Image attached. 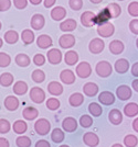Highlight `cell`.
<instances>
[{"label":"cell","mask_w":138,"mask_h":147,"mask_svg":"<svg viewBox=\"0 0 138 147\" xmlns=\"http://www.w3.org/2000/svg\"><path fill=\"white\" fill-rule=\"evenodd\" d=\"M80 124H81L82 127H84V129H87L89 126H92V124H93V119L91 115H87V114H83L80 119Z\"/></svg>","instance_id":"cell-42"},{"label":"cell","mask_w":138,"mask_h":147,"mask_svg":"<svg viewBox=\"0 0 138 147\" xmlns=\"http://www.w3.org/2000/svg\"><path fill=\"white\" fill-rule=\"evenodd\" d=\"M88 112L93 115V117H100L102 115V112H103V109L98 103H95V102H92L88 105Z\"/></svg>","instance_id":"cell-37"},{"label":"cell","mask_w":138,"mask_h":147,"mask_svg":"<svg viewBox=\"0 0 138 147\" xmlns=\"http://www.w3.org/2000/svg\"><path fill=\"white\" fill-rule=\"evenodd\" d=\"M136 46H137V49H138V38L136 40Z\"/></svg>","instance_id":"cell-61"},{"label":"cell","mask_w":138,"mask_h":147,"mask_svg":"<svg viewBox=\"0 0 138 147\" xmlns=\"http://www.w3.org/2000/svg\"><path fill=\"white\" fill-rule=\"evenodd\" d=\"M125 49L123 42H120L118 40H114L109 43V51L111 53L114 54V55H118V54H122L123 51Z\"/></svg>","instance_id":"cell-23"},{"label":"cell","mask_w":138,"mask_h":147,"mask_svg":"<svg viewBox=\"0 0 138 147\" xmlns=\"http://www.w3.org/2000/svg\"><path fill=\"white\" fill-rule=\"evenodd\" d=\"M105 47V43L102 38H93L91 42H89V45H88V49L92 54H100L103 52V49Z\"/></svg>","instance_id":"cell-4"},{"label":"cell","mask_w":138,"mask_h":147,"mask_svg":"<svg viewBox=\"0 0 138 147\" xmlns=\"http://www.w3.org/2000/svg\"><path fill=\"white\" fill-rule=\"evenodd\" d=\"M14 61L17 63V65L20 66V67H27L30 65V57L27 55V54H23V53H20L16 56L14 58Z\"/></svg>","instance_id":"cell-31"},{"label":"cell","mask_w":138,"mask_h":147,"mask_svg":"<svg viewBox=\"0 0 138 147\" xmlns=\"http://www.w3.org/2000/svg\"><path fill=\"white\" fill-rule=\"evenodd\" d=\"M59 44L62 49H71L75 45V36L72 34H64L59 38Z\"/></svg>","instance_id":"cell-11"},{"label":"cell","mask_w":138,"mask_h":147,"mask_svg":"<svg viewBox=\"0 0 138 147\" xmlns=\"http://www.w3.org/2000/svg\"><path fill=\"white\" fill-rule=\"evenodd\" d=\"M11 7V1L10 0H0V11H7Z\"/></svg>","instance_id":"cell-50"},{"label":"cell","mask_w":138,"mask_h":147,"mask_svg":"<svg viewBox=\"0 0 138 147\" xmlns=\"http://www.w3.org/2000/svg\"><path fill=\"white\" fill-rule=\"evenodd\" d=\"M11 129V125L8 120H5V119H1L0 120V134H6L8 133Z\"/></svg>","instance_id":"cell-45"},{"label":"cell","mask_w":138,"mask_h":147,"mask_svg":"<svg viewBox=\"0 0 138 147\" xmlns=\"http://www.w3.org/2000/svg\"><path fill=\"white\" fill-rule=\"evenodd\" d=\"M28 91V85L25 84V81H17L14 85H13V92L16 93V94H18V96H22V94H25V92Z\"/></svg>","instance_id":"cell-32"},{"label":"cell","mask_w":138,"mask_h":147,"mask_svg":"<svg viewBox=\"0 0 138 147\" xmlns=\"http://www.w3.org/2000/svg\"><path fill=\"white\" fill-rule=\"evenodd\" d=\"M83 92L87 97H94L98 92V86L94 82H87L83 86Z\"/></svg>","instance_id":"cell-21"},{"label":"cell","mask_w":138,"mask_h":147,"mask_svg":"<svg viewBox=\"0 0 138 147\" xmlns=\"http://www.w3.org/2000/svg\"><path fill=\"white\" fill-rule=\"evenodd\" d=\"M76 26H77V23L74 19H66L60 24V29L63 32H71V31L75 30Z\"/></svg>","instance_id":"cell-27"},{"label":"cell","mask_w":138,"mask_h":147,"mask_svg":"<svg viewBox=\"0 0 138 147\" xmlns=\"http://www.w3.org/2000/svg\"><path fill=\"white\" fill-rule=\"evenodd\" d=\"M55 1L57 0H44V7L45 8H51V7L55 3Z\"/></svg>","instance_id":"cell-55"},{"label":"cell","mask_w":138,"mask_h":147,"mask_svg":"<svg viewBox=\"0 0 138 147\" xmlns=\"http://www.w3.org/2000/svg\"><path fill=\"white\" fill-rule=\"evenodd\" d=\"M92 3H95V5H97V3H100V2H102L103 0H89Z\"/></svg>","instance_id":"cell-59"},{"label":"cell","mask_w":138,"mask_h":147,"mask_svg":"<svg viewBox=\"0 0 138 147\" xmlns=\"http://www.w3.org/2000/svg\"><path fill=\"white\" fill-rule=\"evenodd\" d=\"M10 63H11V57L5 52H1L0 53V67H7L10 65Z\"/></svg>","instance_id":"cell-44"},{"label":"cell","mask_w":138,"mask_h":147,"mask_svg":"<svg viewBox=\"0 0 138 147\" xmlns=\"http://www.w3.org/2000/svg\"><path fill=\"white\" fill-rule=\"evenodd\" d=\"M108 120L114 125H119L123 122V114L118 109H113L108 113Z\"/></svg>","instance_id":"cell-18"},{"label":"cell","mask_w":138,"mask_h":147,"mask_svg":"<svg viewBox=\"0 0 138 147\" xmlns=\"http://www.w3.org/2000/svg\"><path fill=\"white\" fill-rule=\"evenodd\" d=\"M116 96L119 100L126 101V100L132 98V89L127 85H120L116 89Z\"/></svg>","instance_id":"cell-8"},{"label":"cell","mask_w":138,"mask_h":147,"mask_svg":"<svg viewBox=\"0 0 138 147\" xmlns=\"http://www.w3.org/2000/svg\"><path fill=\"white\" fill-rule=\"evenodd\" d=\"M75 71L80 78H88L92 74V67L87 61H82L76 66Z\"/></svg>","instance_id":"cell-3"},{"label":"cell","mask_w":138,"mask_h":147,"mask_svg":"<svg viewBox=\"0 0 138 147\" xmlns=\"http://www.w3.org/2000/svg\"><path fill=\"white\" fill-rule=\"evenodd\" d=\"M132 75L135 77H138V61L135 63L132 67Z\"/></svg>","instance_id":"cell-53"},{"label":"cell","mask_w":138,"mask_h":147,"mask_svg":"<svg viewBox=\"0 0 138 147\" xmlns=\"http://www.w3.org/2000/svg\"><path fill=\"white\" fill-rule=\"evenodd\" d=\"M77 125H79V124H77V121H76L74 117H65L62 122L63 129H64L65 132H68V133H72V132H74V131L77 129Z\"/></svg>","instance_id":"cell-12"},{"label":"cell","mask_w":138,"mask_h":147,"mask_svg":"<svg viewBox=\"0 0 138 147\" xmlns=\"http://www.w3.org/2000/svg\"><path fill=\"white\" fill-rule=\"evenodd\" d=\"M33 63L37 65V66H42L45 63V57L42 54H36L33 57Z\"/></svg>","instance_id":"cell-48"},{"label":"cell","mask_w":138,"mask_h":147,"mask_svg":"<svg viewBox=\"0 0 138 147\" xmlns=\"http://www.w3.org/2000/svg\"><path fill=\"white\" fill-rule=\"evenodd\" d=\"M98 101L104 105H111L115 102V96L109 91H103L98 96Z\"/></svg>","instance_id":"cell-17"},{"label":"cell","mask_w":138,"mask_h":147,"mask_svg":"<svg viewBox=\"0 0 138 147\" xmlns=\"http://www.w3.org/2000/svg\"><path fill=\"white\" fill-rule=\"evenodd\" d=\"M111 18H112V16H111V13H109V11H108V9H107V7H106L105 9H103V10L95 17V23L100 26V25L105 24L107 22H109V19Z\"/></svg>","instance_id":"cell-14"},{"label":"cell","mask_w":138,"mask_h":147,"mask_svg":"<svg viewBox=\"0 0 138 147\" xmlns=\"http://www.w3.org/2000/svg\"><path fill=\"white\" fill-rule=\"evenodd\" d=\"M84 102V96L80 93V92H75V93H72L69 98V103L70 105L74 107V108H77L82 105Z\"/></svg>","instance_id":"cell-20"},{"label":"cell","mask_w":138,"mask_h":147,"mask_svg":"<svg viewBox=\"0 0 138 147\" xmlns=\"http://www.w3.org/2000/svg\"><path fill=\"white\" fill-rule=\"evenodd\" d=\"M60 79L62 80L63 84H66V85H72L75 82V75L72 70L70 69H64L60 74Z\"/></svg>","instance_id":"cell-16"},{"label":"cell","mask_w":138,"mask_h":147,"mask_svg":"<svg viewBox=\"0 0 138 147\" xmlns=\"http://www.w3.org/2000/svg\"><path fill=\"white\" fill-rule=\"evenodd\" d=\"M64 61L70 66H74L76 63L79 61V54L75 51H69L64 56Z\"/></svg>","instance_id":"cell-29"},{"label":"cell","mask_w":138,"mask_h":147,"mask_svg":"<svg viewBox=\"0 0 138 147\" xmlns=\"http://www.w3.org/2000/svg\"><path fill=\"white\" fill-rule=\"evenodd\" d=\"M19 100L17 97L14 96H8L5 101H3V105L7 110L9 111H16L18 108H19Z\"/></svg>","instance_id":"cell-15"},{"label":"cell","mask_w":138,"mask_h":147,"mask_svg":"<svg viewBox=\"0 0 138 147\" xmlns=\"http://www.w3.org/2000/svg\"><path fill=\"white\" fill-rule=\"evenodd\" d=\"M3 37H5V41H6L8 44H14V43H17L18 40H19V34H18L16 31L9 30L5 33Z\"/></svg>","instance_id":"cell-33"},{"label":"cell","mask_w":138,"mask_h":147,"mask_svg":"<svg viewBox=\"0 0 138 147\" xmlns=\"http://www.w3.org/2000/svg\"><path fill=\"white\" fill-rule=\"evenodd\" d=\"M46 108L51 111H55L60 108V101L57 98H49L46 101Z\"/></svg>","instance_id":"cell-43"},{"label":"cell","mask_w":138,"mask_h":147,"mask_svg":"<svg viewBox=\"0 0 138 147\" xmlns=\"http://www.w3.org/2000/svg\"><path fill=\"white\" fill-rule=\"evenodd\" d=\"M30 98L34 103H42L45 100V93L39 87H33L30 90Z\"/></svg>","instance_id":"cell-6"},{"label":"cell","mask_w":138,"mask_h":147,"mask_svg":"<svg viewBox=\"0 0 138 147\" xmlns=\"http://www.w3.org/2000/svg\"><path fill=\"white\" fill-rule=\"evenodd\" d=\"M31 77H32V80H33L34 82L41 84V82H43L44 79H45V74H44V71H42L41 69H36V70H33Z\"/></svg>","instance_id":"cell-39"},{"label":"cell","mask_w":138,"mask_h":147,"mask_svg":"<svg viewBox=\"0 0 138 147\" xmlns=\"http://www.w3.org/2000/svg\"><path fill=\"white\" fill-rule=\"evenodd\" d=\"M133 129H134L135 132H137L138 133V117L137 119H135L134 122H133Z\"/></svg>","instance_id":"cell-57"},{"label":"cell","mask_w":138,"mask_h":147,"mask_svg":"<svg viewBox=\"0 0 138 147\" xmlns=\"http://www.w3.org/2000/svg\"><path fill=\"white\" fill-rule=\"evenodd\" d=\"M112 147H124L123 145H120V144H114Z\"/></svg>","instance_id":"cell-60"},{"label":"cell","mask_w":138,"mask_h":147,"mask_svg":"<svg viewBox=\"0 0 138 147\" xmlns=\"http://www.w3.org/2000/svg\"><path fill=\"white\" fill-rule=\"evenodd\" d=\"M31 140L30 137L28 136H19L17 140H16V145L18 147H30L31 146Z\"/></svg>","instance_id":"cell-41"},{"label":"cell","mask_w":138,"mask_h":147,"mask_svg":"<svg viewBox=\"0 0 138 147\" xmlns=\"http://www.w3.org/2000/svg\"><path fill=\"white\" fill-rule=\"evenodd\" d=\"M48 91L52 96H60L63 93V86L57 81H51L48 85Z\"/></svg>","instance_id":"cell-22"},{"label":"cell","mask_w":138,"mask_h":147,"mask_svg":"<svg viewBox=\"0 0 138 147\" xmlns=\"http://www.w3.org/2000/svg\"><path fill=\"white\" fill-rule=\"evenodd\" d=\"M64 137H65V135L63 133V131L61 129H54L52 131V133H51V140L54 142V143H62L64 141Z\"/></svg>","instance_id":"cell-36"},{"label":"cell","mask_w":138,"mask_h":147,"mask_svg":"<svg viewBox=\"0 0 138 147\" xmlns=\"http://www.w3.org/2000/svg\"><path fill=\"white\" fill-rule=\"evenodd\" d=\"M51 129V123L46 119H39L34 123V131L39 135H46Z\"/></svg>","instance_id":"cell-2"},{"label":"cell","mask_w":138,"mask_h":147,"mask_svg":"<svg viewBox=\"0 0 138 147\" xmlns=\"http://www.w3.org/2000/svg\"><path fill=\"white\" fill-rule=\"evenodd\" d=\"M127 11H128V13H129L132 17H138V2L137 1L130 2V3L128 5Z\"/></svg>","instance_id":"cell-46"},{"label":"cell","mask_w":138,"mask_h":147,"mask_svg":"<svg viewBox=\"0 0 138 147\" xmlns=\"http://www.w3.org/2000/svg\"><path fill=\"white\" fill-rule=\"evenodd\" d=\"M36 147H51V145L48 141H45V140H40V141L37 142Z\"/></svg>","instance_id":"cell-52"},{"label":"cell","mask_w":138,"mask_h":147,"mask_svg":"<svg viewBox=\"0 0 138 147\" xmlns=\"http://www.w3.org/2000/svg\"><path fill=\"white\" fill-rule=\"evenodd\" d=\"M115 32V28L114 24L111 22H107L105 24H102L100 26H97V33L98 35L102 37H109L112 36Z\"/></svg>","instance_id":"cell-5"},{"label":"cell","mask_w":138,"mask_h":147,"mask_svg":"<svg viewBox=\"0 0 138 147\" xmlns=\"http://www.w3.org/2000/svg\"><path fill=\"white\" fill-rule=\"evenodd\" d=\"M132 87H133V89H134L135 91L138 92V79L133 80V82H132Z\"/></svg>","instance_id":"cell-56"},{"label":"cell","mask_w":138,"mask_h":147,"mask_svg":"<svg viewBox=\"0 0 138 147\" xmlns=\"http://www.w3.org/2000/svg\"><path fill=\"white\" fill-rule=\"evenodd\" d=\"M12 129L14 133H17V134H23L27 132V129H28V125H27V123L25 121H22V120H17L16 122L13 123L12 125Z\"/></svg>","instance_id":"cell-30"},{"label":"cell","mask_w":138,"mask_h":147,"mask_svg":"<svg viewBox=\"0 0 138 147\" xmlns=\"http://www.w3.org/2000/svg\"><path fill=\"white\" fill-rule=\"evenodd\" d=\"M83 142L88 147H96L100 144V137L94 132H87L83 136Z\"/></svg>","instance_id":"cell-9"},{"label":"cell","mask_w":138,"mask_h":147,"mask_svg":"<svg viewBox=\"0 0 138 147\" xmlns=\"http://www.w3.org/2000/svg\"><path fill=\"white\" fill-rule=\"evenodd\" d=\"M66 17V10L63 7H55L51 10V18L55 21H61Z\"/></svg>","instance_id":"cell-19"},{"label":"cell","mask_w":138,"mask_h":147,"mask_svg":"<svg viewBox=\"0 0 138 147\" xmlns=\"http://www.w3.org/2000/svg\"><path fill=\"white\" fill-rule=\"evenodd\" d=\"M13 5L17 9H25L28 5V0H13Z\"/></svg>","instance_id":"cell-51"},{"label":"cell","mask_w":138,"mask_h":147,"mask_svg":"<svg viewBox=\"0 0 138 147\" xmlns=\"http://www.w3.org/2000/svg\"><path fill=\"white\" fill-rule=\"evenodd\" d=\"M119 1H124V0H119Z\"/></svg>","instance_id":"cell-63"},{"label":"cell","mask_w":138,"mask_h":147,"mask_svg":"<svg viewBox=\"0 0 138 147\" xmlns=\"http://www.w3.org/2000/svg\"><path fill=\"white\" fill-rule=\"evenodd\" d=\"M30 2H31L32 5H34V6H37V5H40L41 2H42V0H29Z\"/></svg>","instance_id":"cell-58"},{"label":"cell","mask_w":138,"mask_h":147,"mask_svg":"<svg viewBox=\"0 0 138 147\" xmlns=\"http://www.w3.org/2000/svg\"><path fill=\"white\" fill-rule=\"evenodd\" d=\"M138 144V138L133 134H128L124 138V145L126 147H136Z\"/></svg>","instance_id":"cell-40"},{"label":"cell","mask_w":138,"mask_h":147,"mask_svg":"<svg viewBox=\"0 0 138 147\" xmlns=\"http://www.w3.org/2000/svg\"><path fill=\"white\" fill-rule=\"evenodd\" d=\"M95 71L96 74L102 77V78H106L108 76H111V74L113 73V67L111 65V63L106 61H100L96 64L95 66Z\"/></svg>","instance_id":"cell-1"},{"label":"cell","mask_w":138,"mask_h":147,"mask_svg":"<svg viewBox=\"0 0 138 147\" xmlns=\"http://www.w3.org/2000/svg\"><path fill=\"white\" fill-rule=\"evenodd\" d=\"M60 147H70V146H68V145H61Z\"/></svg>","instance_id":"cell-62"},{"label":"cell","mask_w":138,"mask_h":147,"mask_svg":"<svg viewBox=\"0 0 138 147\" xmlns=\"http://www.w3.org/2000/svg\"><path fill=\"white\" fill-rule=\"evenodd\" d=\"M115 70L118 74H125L129 68V61L125 58H119L115 63Z\"/></svg>","instance_id":"cell-26"},{"label":"cell","mask_w":138,"mask_h":147,"mask_svg":"<svg viewBox=\"0 0 138 147\" xmlns=\"http://www.w3.org/2000/svg\"><path fill=\"white\" fill-rule=\"evenodd\" d=\"M46 57L48 61L52 65H57L62 61V53L57 49H51L48 53H46Z\"/></svg>","instance_id":"cell-10"},{"label":"cell","mask_w":138,"mask_h":147,"mask_svg":"<svg viewBox=\"0 0 138 147\" xmlns=\"http://www.w3.org/2000/svg\"><path fill=\"white\" fill-rule=\"evenodd\" d=\"M107 9H108V11L111 13V16H112V18H118L119 16H120V13H122V8L119 7V5L117 3H109L108 6H107Z\"/></svg>","instance_id":"cell-38"},{"label":"cell","mask_w":138,"mask_h":147,"mask_svg":"<svg viewBox=\"0 0 138 147\" xmlns=\"http://www.w3.org/2000/svg\"><path fill=\"white\" fill-rule=\"evenodd\" d=\"M9 146H10V144H9L8 140L1 137V138H0V147H9Z\"/></svg>","instance_id":"cell-54"},{"label":"cell","mask_w":138,"mask_h":147,"mask_svg":"<svg viewBox=\"0 0 138 147\" xmlns=\"http://www.w3.org/2000/svg\"><path fill=\"white\" fill-rule=\"evenodd\" d=\"M22 115H23L25 120L32 121V120L38 117L39 111L36 108H33V107H27V108H25V110L22 111Z\"/></svg>","instance_id":"cell-28"},{"label":"cell","mask_w":138,"mask_h":147,"mask_svg":"<svg viewBox=\"0 0 138 147\" xmlns=\"http://www.w3.org/2000/svg\"><path fill=\"white\" fill-rule=\"evenodd\" d=\"M124 114L128 117H134L138 114V104L135 102H129L124 107Z\"/></svg>","instance_id":"cell-25"},{"label":"cell","mask_w":138,"mask_h":147,"mask_svg":"<svg viewBox=\"0 0 138 147\" xmlns=\"http://www.w3.org/2000/svg\"><path fill=\"white\" fill-rule=\"evenodd\" d=\"M95 17H96V14L94 12H92V11H85L81 16L82 25L85 26V28H92V26L96 25V23H95Z\"/></svg>","instance_id":"cell-7"},{"label":"cell","mask_w":138,"mask_h":147,"mask_svg":"<svg viewBox=\"0 0 138 147\" xmlns=\"http://www.w3.org/2000/svg\"><path fill=\"white\" fill-rule=\"evenodd\" d=\"M13 76L10 73H5V74H1L0 76V85L2 87H9L11 86L13 84Z\"/></svg>","instance_id":"cell-35"},{"label":"cell","mask_w":138,"mask_h":147,"mask_svg":"<svg viewBox=\"0 0 138 147\" xmlns=\"http://www.w3.org/2000/svg\"><path fill=\"white\" fill-rule=\"evenodd\" d=\"M30 24H31V28H33L34 30H41L44 26V24H45L44 17L40 13L33 14L31 18V21H30Z\"/></svg>","instance_id":"cell-13"},{"label":"cell","mask_w":138,"mask_h":147,"mask_svg":"<svg viewBox=\"0 0 138 147\" xmlns=\"http://www.w3.org/2000/svg\"><path fill=\"white\" fill-rule=\"evenodd\" d=\"M69 6L72 10L79 11L83 7V0H69Z\"/></svg>","instance_id":"cell-47"},{"label":"cell","mask_w":138,"mask_h":147,"mask_svg":"<svg viewBox=\"0 0 138 147\" xmlns=\"http://www.w3.org/2000/svg\"><path fill=\"white\" fill-rule=\"evenodd\" d=\"M52 38L51 36L49 35H46V34H42V35H40L38 37V40H37V45H38L40 49H49L50 46H52Z\"/></svg>","instance_id":"cell-24"},{"label":"cell","mask_w":138,"mask_h":147,"mask_svg":"<svg viewBox=\"0 0 138 147\" xmlns=\"http://www.w3.org/2000/svg\"><path fill=\"white\" fill-rule=\"evenodd\" d=\"M21 40L25 45H29L34 41V33L29 29H25L21 33Z\"/></svg>","instance_id":"cell-34"},{"label":"cell","mask_w":138,"mask_h":147,"mask_svg":"<svg viewBox=\"0 0 138 147\" xmlns=\"http://www.w3.org/2000/svg\"><path fill=\"white\" fill-rule=\"evenodd\" d=\"M129 30L132 33L138 35V19H134L129 22Z\"/></svg>","instance_id":"cell-49"}]
</instances>
